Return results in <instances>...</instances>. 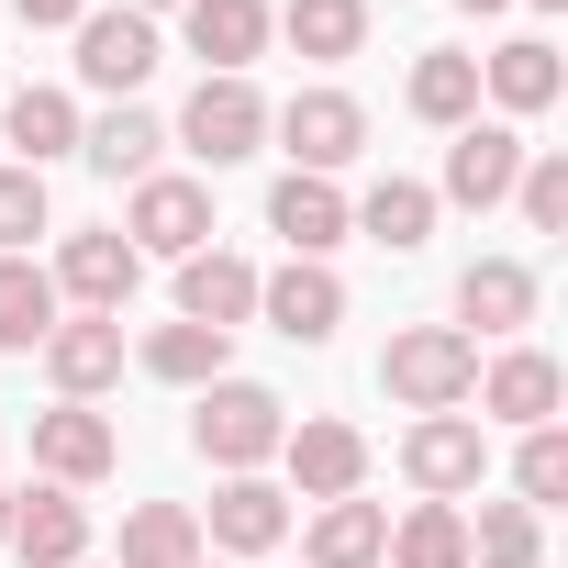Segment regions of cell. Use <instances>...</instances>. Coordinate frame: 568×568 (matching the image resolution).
Here are the masks:
<instances>
[{
	"label": "cell",
	"mask_w": 568,
	"mask_h": 568,
	"mask_svg": "<svg viewBox=\"0 0 568 568\" xmlns=\"http://www.w3.org/2000/svg\"><path fill=\"white\" fill-rule=\"evenodd\" d=\"M123 12H145V23H156V12H179V0H123Z\"/></svg>",
	"instance_id": "8d00e7d4"
},
{
	"label": "cell",
	"mask_w": 568,
	"mask_h": 568,
	"mask_svg": "<svg viewBox=\"0 0 568 568\" xmlns=\"http://www.w3.org/2000/svg\"><path fill=\"white\" fill-rule=\"evenodd\" d=\"M0 134H12L23 168L45 179L57 156H79V101H68V90H12V101H0Z\"/></svg>",
	"instance_id": "44dd1931"
},
{
	"label": "cell",
	"mask_w": 568,
	"mask_h": 568,
	"mask_svg": "<svg viewBox=\"0 0 568 568\" xmlns=\"http://www.w3.org/2000/svg\"><path fill=\"white\" fill-rule=\"evenodd\" d=\"M267 234L291 245V256H335V245H346V190H335V179H302V168H291V179L267 190Z\"/></svg>",
	"instance_id": "d6986e66"
},
{
	"label": "cell",
	"mask_w": 568,
	"mask_h": 568,
	"mask_svg": "<svg viewBox=\"0 0 568 568\" xmlns=\"http://www.w3.org/2000/svg\"><path fill=\"white\" fill-rule=\"evenodd\" d=\"M513 490H524V513L568 501V435H557V424H524V457H513Z\"/></svg>",
	"instance_id": "d6a6232c"
},
{
	"label": "cell",
	"mask_w": 568,
	"mask_h": 568,
	"mask_svg": "<svg viewBox=\"0 0 568 568\" xmlns=\"http://www.w3.org/2000/svg\"><path fill=\"white\" fill-rule=\"evenodd\" d=\"M57 335V278L34 256H0V357H34Z\"/></svg>",
	"instance_id": "484cf974"
},
{
	"label": "cell",
	"mask_w": 568,
	"mask_h": 568,
	"mask_svg": "<svg viewBox=\"0 0 568 568\" xmlns=\"http://www.w3.org/2000/svg\"><path fill=\"white\" fill-rule=\"evenodd\" d=\"M513 201H524V223H535V234H557V223H568V156H524Z\"/></svg>",
	"instance_id": "e575fe53"
},
{
	"label": "cell",
	"mask_w": 568,
	"mask_h": 568,
	"mask_svg": "<svg viewBox=\"0 0 568 568\" xmlns=\"http://www.w3.org/2000/svg\"><path fill=\"white\" fill-rule=\"evenodd\" d=\"M179 23H190L201 79H245L267 57V0H179Z\"/></svg>",
	"instance_id": "5bb4252c"
},
{
	"label": "cell",
	"mask_w": 568,
	"mask_h": 568,
	"mask_svg": "<svg viewBox=\"0 0 568 568\" xmlns=\"http://www.w3.org/2000/svg\"><path fill=\"white\" fill-rule=\"evenodd\" d=\"M267 134L291 145V168H302V179H335V168L368 145V112H357L346 90H291V101L267 112Z\"/></svg>",
	"instance_id": "3957f363"
},
{
	"label": "cell",
	"mask_w": 568,
	"mask_h": 568,
	"mask_svg": "<svg viewBox=\"0 0 568 568\" xmlns=\"http://www.w3.org/2000/svg\"><path fill=\"white\" fill-rule=\"evenodd\" d=\"M346 234H368V245H390V256H413L424 234H435V190L424 179H379L357 212H346Z\"/></svg>",
	"instance_id": "4316f807"
},
{
	"label": "cell",
	"mask_w": 568,
	"mask_h": 568,
	"mask_svg": "<svg viewBox=\"0 0 568 568\" xmlns=\"http://www.w3.org/2000/svg\"><path fill=\"white\" fill-rule=\"evenodd\" d=\"M0 546H12V490H0Z\"/></svg>",
	"instance_id": "74e56055"
},
{
	"label": "cell",
	"mask_w": 568,
	"mask_h": 568,
	"mask_svg": "<svg viewBox=\"0 0 568 568\" xmlns=\"http://www.w3.org/2000/svg\"><path fill=\"white\" fill-rule=\"evenodd\" d=\"M12 12H23V23H34V34H57V23H68V34H79V23H90V12H101V0H12Z\"/></svg>",
	"instance_id": "d590c367"
},
{
	"label": "cell",
	"mask_w": 568,
	"mask_h": 568,
	"mask_svg": "<svg viewBox=\"0 0 568 568\" xmlns=\"http://www.w3.org/2000/svg\"><path fill=\"white\" fill-rule=\"evenodd\" d=\"M179 145H190L201 168H245V156L267 145V101H256V79H201L190 112H179Z\"/></svg>",
	"instance_id": "277c9868"
},
{
	"label": "cell",
	"mask_w": 568,
	"mask_h": 568,
	"mask_svg": "<svg viewBox=\"0 0 568 568\" xmlns=\"http://www.w3.org/2000/svg\"><path fill=\"white\" fill-rule=\"evenodd\" d=\"M278 457H291L302 501H357V479H368V435H357V424H335V413L291 424V435H278Z\"/></svg>",
	"instance_id": "9c48e42d"
},
{
	"label": "cell",
	"mask_w": 568,
	"mask_h": 568,
	"mask_svg": "<svg viewBox=\"0 0 568 568\" xmlns=\"http://www.w3.org/2000/svg\"><path fill=\"white\" fill-rule=\"evenodd\" d=\"M524 134L513 123H457V145H446V190L435 201H468V212H490V201H513V179H524Z\"/></svg>",
	"instance_id": "30bf717a"
},
{
	"label": "cell",
	"mask_w": 568,
	"mask_h": 568,
	"mask_svg": "<svg viewBox=\"0 0 568 568\" xmlns=\"http://www.w3.org/2000/svg\"><path fill=\"white\" fill-rule=\"evenodd\" d=\"M79 156L101 168V179H156V156H168V123L156 112H101V123H79Z\"/></svg>",
	"instance_id": "603a6c76"
},
{
	"label": "cell",
	"mask_w": 568,
	"mask_h": 568,
	"mask_svg": "<svg viewBox=\"0 0 568 568\" xmlns=\"http://www.w3.org/2000/svg\"><path fill=\"white\" fill-rule=\"evenodd\" d=\"M535 12H557V0H535Z\"/></svg>",
	"instance_id": "ab89813d"
},
{
	"label": "cell",
	"mask_w": 568,
	"mask_h": 568,
	"mask_svg": "<svg viewBox=\"0 0 568 568\" xmlns=\"http://www.w3.org/2000/svg\"><path fill=\"white\" fill-rule=\"evenodd\" d=\"M278 435H291V402H278V390H256V379H212V390H201V424H190V446H201L223 479L267 468V457H278Z\"/></svg>",
	"instance_id": "6da1fadb"
},
{
	"label": "cell",
	"mask_w": 568,
	"mask_h": 568,
	"mask_svg": "<svg viewBox=\"0 0 568 568\" xmlns=\"http://www.w3.org/2000/svg\"><path fill=\"white\" fill-rule=\"evenodd\" d=\"M524 324H535V267L524 256H479L457 278V335L479 346V335H524Z\"/></svg>",
	"instance_id": "9a60e30c"
},
{
	"label": "cell",
	"mask_w": 568,
	"mask_h": 568,
	"mask_svg": "<svg viewBox=\"0 0 568 568\" xmlns=\"http://www.w3.org/2000/svg\"><path fill=\"white\" fill-rule=\"evenodd\" d=\"M112 457H123L112 413H90V402L34 413V468H45V490H90V479H112Z\"/></svg>",
	"instance_id": "52a82bcc"
},
{
	"label": "cell",
	"mask_w": 568,
	"mask_h": 568,
	"mask_svg": "<svg viewBox=\"0 0 568 568\" xmlns=\"http://www.w3.org/2000/svg\"><path fill=\"white\" fill-rule=\"evenodd\" d=\"M79 568H90V557H79Z\"/></svg>",
	"instance_id": "60d3db41"
},
{
	"label": "cell",
	"mask_w": 568,
	"mask_h": 568,
	"mask_svg": "<svg viewBox=\"0 0 568 568\" xmlns=\"http://www.w3.org/2000/svg\"><path fill=\"white\" fill-rule=\"evenodd\" d=\"M45 278H57V302H79V313H123L134 278H145V256H134L123 234H68Z\"/></svg>",
	"instance_id": "7c38bea8"
},
{
	"label": "cell",
	"mask_w": 568,
	"mask_h": 568,
	"mask_svg": "<svg viewBox=\"0 0 568 568\" xmlns=\"http://www.w3.org/2000/svg\"><path fill=\"white\" fill-rule=\"evenodd\" d=\"M457 12H501V0H457Z\"/></svg>",
	"instance_id": "f35d334b"
},
{
	"label": "cell",
	"mask_w": 568,
	"mask_h": 568,
	"mask_svg": "<svg viewBox=\"0 0 568 568\" xmlns=\"http://www.w3.org/2000/svg\"><path fill=\"white\" fill-rule=\"evenodd\" d=\"M223 357H234V335H212V324H156V335L134 346V368H145V379H168V390H212V379H223Z\"/></svg>",
	"instance_id": "cb8c5ba5"
},
{
	"label": "cell",
	"mask_w": 568,
	"mask_h": 568,
	"mask_svg": "<svg viewBox=\"0 0 568 568\" xmlns=\"http://www.w3.org/2000/svg\"><path fill=\"white\" fill-rule=\"evenodd\" d=\"M468 402H479L490 424H557V357H546V346H501Z\"/></svg>",
	"instance_id": "e0dca14e"
},
{
	"label": "cell",
	"mask_w": 568,
	"mask_h": 568,
	"mask_svg": "<svg viewBox=\"0 0 568 568\" xmlns=\"http://www.w3.org/2000/svg\"><path fill=\"white\" fill-rule=\"evenodd\" d=\"M112 568H201V513L190 501H134Z\"/></svg>",
	"instance_id": "d4e9b609"
},
{
	"label": "cell",
	"mask_w": 568,
	"mask_h": 568,
	"mask_svg": "<svg viewBox=\"0 0 568 568\" xmlns=\"http://www.w3.org/2000/svg\"><path fill=\"white\" fill-rule=\"evenodd\" d=\"M379 568H468V513L457 501H413L379 546Z\"/></svg>",
	"instance_id": "f1b7e54d"
},
{
	"label": "cell",
	"mask_w": 568,
	"mask_h": 568,
	"mask_svg": "<svg viewBox=\"0 0 568 568\" xmlns=\"http://www.w3.org/2000/svg\"><path fill=\"white\" fill-rule=\"evenodd\" d=\"M267 34H291L313 68H335L368 45V0H291V12H267Z\"/></svg>",
	"instance_id": "f546056e"
},
{
	"label": "cell",
	"mask_w": 568,
	"mask_h": 568,
	"mask_svg": "<svg viewBox=\"0 0 568 568\" xmlns=\"http://www.w3.org/2000/svg\"><path fill=\"white\" fill-rule=\"evenodd\" d=\"M256 313L291 335V346H324V335L346 324V278H335L324 256H291V267H267V278H256Z\"/></svg>",
	"instance_id": "ba28073f"
},
{
	"label": "cell",
	"mask_w": 568,
	"mask_h": 568,
	"mask_svg": "<svg viewBox=\"0 0 568 568\" xmlns=\"http://www.w3.org/2000/svg\"><path fill=\"white\" fill-rule=\"evenodd\" d=\"M45 234V179L34 168H0V256H23Z\"/></svg>",
	"instance_id": "836d02e7"
},
{
	"label": "cell",
	"mask_w": 568,
	"mask_h": 568,
	"mask_svg": "<svg viewBox=\"0 0 568 568\" xmlns=\"http://www.w3.org/2000/svg\"><path fill=\"white\" fill-rule=\"evenodd\" d=\"M468 568H546L535 513H524V501H479V524H468Z\"/></svg>",
	"instance_id": "1f68e13d"
},
{
	"label": "cell",
	"mask_w": 568,
	"mask_h": 568,
	"mask_svg": "<svg viewBox=\"0 0 568 568\" xmlns=\"http://www.w3.org/2000/svg\"><path fill=\"white\" fill-rule=\"evenodd\" d=\"M402 479H413L424 501L479 490V479H490V424H468V413H424V424L402 435Z\"/></svg>",
	"instance_id": "5b68a950"
},
{
	"label": "cell",
	"mask_w": 568,
	"mask_h": 568,
	"mask_svg": "<svg viewBox=\"0 0 568 568\" xmlns=\"http://www.w3.org/2000/svg\"><path fill=\"white\" fill-rule=\"evenodd\" d=\"M201 568H212V557H201Z\"/></svg>",
	"instance_id": "b9f144b4"
},
{
	"label": "cell",
	"mask_w": 568,
	"mask_h": 568,
	"mask_svg": "<svg viewBox=\"0 0 568 568\" xmlns=\"http://www.w3.org/2000/svg\"><path fill=\"white\" fill-rule=\"evenodd\" d=\"M79 79L112 90V101H134V90L156 79V23H145V12H90V23H79Z\"/></svg>",
	"instance_id": "4fadbf2b"
},
{
	"label": "cell",
	"mask_w": 568,
	"mask_h": 568,
	"mask_svg": "<svg viewBox=\"0 0 568 568\" xmlns=\"http://www.w3.org/2000/svg\"><path fill=\"white\" fill-rule=\"evenodd\" d=\"M34 357H45L57 402H101V390L123 379V313H79V324H57Z\"/></svg>",
	"instance_id": "8fae6325"
},
{
	"label": "cell",
	"mask_w": 568,
	"mask_h": 568,
	"mask_svg": "<svg viewBox=\"0 0 568 568\" xmlns=\"http://www.w3.org/2000/svg\"><path fill=\"white\" fill-rule=\"evenodd\" d=\"M12 557H23V568H79V557H90V501H79V490L12 501Z\"/></svg>",
	"instance_id": "ffe728a7"
},
{
	"label": "cell",
	"mask_w": 568,
	"mask_h": 568,
	"mask_svg": "<svg viewBox=\"0 0 568 568\" xmlns=\"http://www.w3.org/2000/svg\"><path fill=\"white\" fill-rule=\"evenodd\" d=\"M278 535H291V490H267L256 468L212 490V524H201V546H223V557H267Z\"/></svg>",
	"instance_id": "2e32d148"
},
{
	"label": "cell",
	"mask_w": 568,
	"mask_h": 568,
	"mask_svg": "<svg viewBox=\"0 0 568 568\" xmlns=\"http://www.w3.org/2000/svg\"><path fill=\"white\" fill-rule=\"evenodd\" d=\"M479 90H490L501 112H546V101L568 90V68H557V45H546V34H513L501 57H479Z\"/></svg>",
	"instance_id": "7402d4cb"
},
{
	"label": "cell",
	"mask_w": 568,
	"mask_h": 568,
	"mask_svg": "<svg viewBox=\"0 0 568 568\" xmlns=\"http://www.w3.org/2000/svg\"><path fill=\"white\" fill-rule=\"evenodd\" d=\"M123 245L134 256H201L212 245V190L201 179H134V212H123Z\"/></svg>",
	"instance_id": "8992f818"
},
{
	"label": "cell",
	"mask_w": 568,
	"mask_h": 568,
	"mask_svg": "<svg viewBox=\"0 0 568 568\" xmlns=\"http://www.w3.org/2000/svg\"><path fill=\"white\" fill-rule=\"evenodd\" d=\"M379 390H390V402H413V413H457V402L479 390V346H468L457 324H413V335H390Z\"/></svg>",
	"instance_id": "7a4b0ae2"
},
{
	"label": "cell",
	"mask_w": 568,
	"mask_h": 568,
	"mask_svg": "<svg viewBox=\"0 0 568 568\" xmlns=\"http://www.w3.org/2000/svg\"><path fill=\"white\" fill-rule=\"evenodd\" d=\"M424 123H479V57H457V45H435V57H413V90H402Z\"/></svg>",
	"instance_id": "4dcf8cb0"
},
{
	"label": "cell",
	"mask_w": 568,
	"mask_h": 568,
	"mask_svg": "<svg viewBox=\"0 0 568 568\" xmlns=\"http://www.w3.org/2000/svg\"><path fill=\"white\" fill-rule=\"evenodd\" d=\"M245 313H256V267H245V256H223V245L179 256V324H212V335H234Z\"/></svg>",
	"instance_id": "ac0fdd59"
},
{
	"label": "cell",
	"mask_w": 568,
	"mask_h": 568,
	"mask_svg": "<svg viewBox=\"0 0 568 568\" xmlns=\"http://www.w3.org/2000/svg\"><path fill=\"white\" fill-rule=\"evenodd\" d=\"M379 546H390V513H379V501H324L313 535H302L313 568H379Z\"/></svg>",
	"instance_id": "83f0119b"
}]
</instances>
